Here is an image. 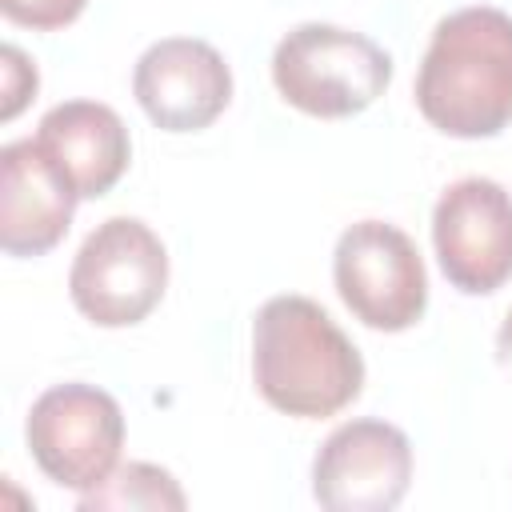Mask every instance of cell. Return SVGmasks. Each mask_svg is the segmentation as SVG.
Returning a JSON list of instances; mask_svg holds the SVG:
<instances>
[{"label": "cell", "instance_id": "obj_1", "mask_svg": "<svg viewBox=\"0 0 512 512\" xmlns=\"http://www.w3.org/2000/svg\"><path fill=\"white\" fill-rule=\"evenodd\" d=\"M416 108L444 136L480 140L512 124V16L472 4L432 28L416 72Z\"/></svg>", "mask_w": 512, "mask_h": 512}, {"label": "cell", "instance_id": "obj_2", "mask_svg": "<svg viewBox=\"0 0 512 512\" xmlns=\"http://www.w3.org/2000/svg\"><path fill=\"white\" fill-rule=\"evenodd\" d=\"M252 376L276 412L324 420L360 396L364 360L316 300L284 292L252 320Z\"/></svg>", "mask_w": 512, "mask_h": 512}, {"label": "cell", "instance_id": "obj_3", "mask_svg": "<svg viewBox=\"0 0 512 512\" xmlns=\"http://www.w3.org/2000/svg\"><path fill=\"white\" fill-rule=\"evenodd\" d=\"M276 92L320 120L364 112L392 80V56L364 32L340 24H296L272 52Z\"/></svg>", "mask_w": 512, "mask_h": 512}, {"label": "cell", "instance_id": "obj_4", "mask_svg": "<svg viewBox=\"0 0 512 512\" xmlns=\"http://www.w3.org/2000/svg\"><path fill=\"white\" fill-rule=\"evenodd\" d=\"M168 252L160 236L136 216H108L96 224L68 272L72 304L100 328L140 324L164 296Z\"/></svg>", "mask_w": 512, "mask_h": 512}, {"label": "cell", "instance_id": "obj_5", "mask_svg": "<svg viewBox=\"0 0 512 512\" xmlns=\"http://www.w3.org/2000/svg\"><path fill=\"white\" fill-rule=\"evenodd\" d=\"M332 280L356 320L376 332H404L424 316L428 276L408 232L388 220H356L332 252Z\"/></svg>", "mask_w": 512, "mask_h": 512}, {"label": "cell", "instance_id": "obj_6", "mask_svg": "<svg viewBox=\"0 0 512 512\" xmlns=\"http://www.w3.org/2000/svg\"><path fill=\"white\" fill-rule=\"evenodd\" d=\"M24 436L32 460L52 484L88 492L120 460L124 412L96 384H52L32 400Z\"/></svg>", "mask_w": 512, "mask_h": 512}, {"label": "cell", "instance_id": "obj_7", "mask_svg": "<svg viewBox=\"0 0 512 512\" xmlns=\"http://www.w3.org/2000/svg\"><path fill=\"white\" fill-rule=\"evenodd\" d=\"M432 244L452 288L496 292L512 280V192L488 176L448 184L432 208Z\"/></svg>", "mask_w": 512, "mask_h": 512}, {"label": "cell", "instance_id": "obj_8", "mask_svg": "<svg viewBox=\"0 0 512 512\" xmlns=\"http://www.w3.org/2000/svg\"><path fill=\"white\" fill-rule=\"evenodd\" d=\"M412 480V444L396 424L348 420L312 460V496L328 512H388Z\"/></svg>", "mask_w": 512, "mask_h": 512}, {"label": "cell", "instance_id": "obj_9", "mask_svg": "<svg viewBox=\"0 0 512 512\" xmlns=\"http://www.w3.org/2000/svg\"><path fill=\"white\" fill-rule=\"evenodd\" d=\"M132 92L156 128L200 132L228 108L232 72L208 40L168 36L144 48L136 60Z\"/></svg>", "mask_w": 512, "mask_h": 512}, {"label": "cell", "instance_id": "obj_10", "mask_svg": "<svg viewBox=\"0 0 512 512\" xmlns=\"http://www.w3.org/2000/svg\"><path fill=\"white\" fill-rule=\"evenodd\" d=\"M76 192L36 140L0 148V248L8 256H44L72 224Z\"/></svg>", "mask_w": 512, "mask_h": 512}, {"label": "cell", "instance_id": "obj_11", "mask_svg": "<svg viewBox=\"0 0 512 512\" xmlns=\"http://www.w3.org/2000/svg\"><path fill=\"white\" fill-rule=\"evenodd\" d=\"M36 144L60 168L80 200L104 196L128 168L132 140L116 108L100 100H64L40 116Z\"/></svg>", "mask_w": 512, "mask_h": 512}, {"label": "cell", "instance_id": "obj_12", "mask_svg": "<svg viewBox=\"0 0 512 512\" xmlns=\"http://www.w3.org/2000/svg\"><path fill=\"white\" fill-rule=\"evenodd\" d=\"M180 512L184 508V492L172 480V472L144 464V460H128L120 468H112L96 488L80 492V512Z\"/></svg>", "mask_w": 512, "mask_h": 512}, {"label": "cell", "instance_id": "obj_13", "mask_svg": "<svg viewBox=\"0 0 512 512\" xmlns=\"http://www.w3.org/2000/svg\"><path fill=\"white\" fill-rule=\"evenodd\" d=\"M88 0H0V12L20 24V28H36V32H52L72 24L84 12Z\"/></svg>", "mask_w": 512, "mask_h": 512}, {"label": "cell", "instance_id": "obj_14", "mask_svg": "<svg viewBox=\"0 0 512 512\" xmlns=\"http://www.w3.org/2000/svg\"><path fill=\"white\" fill-rule=\"evenodd\" d=\"M0 80H4V100H0V120H12L28 96H36V68L28 64V56L16 48V44H4L0 48Z\"/></svg>", "mask_w": 512, "mask_h": 512}, {"label": "cell", "instance_id": "obj_15", "mask_svg": "<svg viewBox=\"0 0 512 512\" xmlns=\"http://www.w3.org/2000/svg\"><path fill=\"white\" fill-rule=\"evenodd\" d=\"M496 360H500V368L512 376V312L504 316V324H500V332H496Z\"/></svg>", "mask_w": 512, "mask_h": 512}]
</instances>
